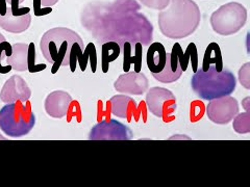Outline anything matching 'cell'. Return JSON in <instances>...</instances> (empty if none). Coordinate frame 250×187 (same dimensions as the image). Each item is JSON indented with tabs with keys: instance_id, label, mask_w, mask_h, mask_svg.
Masks as SVG:
<instances>
[{
	"instance_id": "cell-1",
	"label": "cell",
	"mask_w": 250,
	"mask_h": 187,
	"mask_svg": "<svg viewBox=\"0 0 250 187\" xmlns=\"http://www.w3.org/2000/svg\"><path fill=\"white\" fill-rule=\"evenodd\" d=\"M200 20V10L193 0H170L169 6L159 14L162 34L174 40L191 36Z\"/></svg>"
},
{
	"instance_id": "cell-2",
	"label": "cell",
	"mask_w": 250,
	"mask_h": 187,
	"mask_svg": "<svg viewBox=\"0 0 250 187\" xmlns=\"http://www.w3.org/2000/svg\"><path fill=\"white\" fill-rule=\"evenodd\" d=\"M74 43H78L84 49L83 41L80 35L66 27L52 28L44 34L40 48L45 59L53 65L52 74H56L60 67L69 66V53Z\"/></svg>"
},
{
	"instance_id": "cell-3",
	"label": "cell",
	"mask_w": 250,
	"mask_h": 187,
	"mask_svg": "<svg viewBox=\"0 0 250 187\" xmlns=\"http://www.w3.org/2000/svg\"><path fill=\"white\" fill-rule=\"evenodd\" d=\"M191 85L193 91L202 100H213L229 96L237 87V79L229 70L217 72L215 67L210 66L207 72L197 69L194 73Z\"/></svg>"
},
{
	"instance_id": "cell-4",
	"label": "cell",
	"mask_w": 250,
	"mask_h": 187,
	"mask_svg": "<svg viewBox=\"0 0 250 187\" xmlns=\"http://www.w3.org/2000/svg\"><path fill=\"white\" fill-rule=\"evenodd\" d=\"M35 123L36 116L28 100L25 105L21 101H16L0 109V129L9 136L19 137L28 134L35 127Z\"/></svg>"
},
{
	"instance_id": "cell-5",
	"label": "cell",
	"mask_w": 250,
	"mask_h": 187,
	"mask_svg": "<svg viewBox=\"0 0 250 187\" xmlns=\"http://www.w3.org/2000/svg\"><path fill=\"white\" fill-rule=\"evenodd\" d=\"M247 10L238 2H229L219 7L210 16V25L220 36H231L244 27Z\"/></svg>"
},
{
	"instance_id": "cell-6",
	"label": "cell",
	"mask_w": 250,
	"mask_h": 187,
	"mask_svg": "<svg viewBox=\"0 0 250 187\" xmlns=\"http://www.w3.org/2000/svg\"><path fill=\"white\" fill-rule=\"evenodd\" d=\"M146 105L151 113L166 121V118L175 112L176 98L167 89L151 88L146 95Z\"/></svg>"
},
{
	"instance_id": "cell-7",
	"label": "cell",
	"mask_w": 250,
	"mask_h": 187,
	"mask_svg": "<svg viewBox=\"0 0 250 187\" xmlns=\"http://www.w3.org/2000/svg\"><path fill=\"white\" fill-rule=\"evenodd\" d=\"M207 113L208 118L215 124H229L239 113L238 101L230 96L210 100L207 106Z\"/></svg>"
},
{
	"instance_id": "cell-8",
	"label": "cell",
	"mask_w": 250,
	"mask_h": 187,
	"mask_svg": "<svg viewBox=\"0 0 250 187\" xmlns=\"http://www.w3.org/2000/svg\"><path fill=\"white\" fill-rule=\"evenodd\" d=\"M130 138V129L116 120L98 123L92 128L89 135L91 140H128Z\"/></svg>"
},
{
	"instance_id": "cell-9",
	"label": "cell",
	"mask_w": 250,
	"mask_h": 187,
	"mask_svg": "<svg viewBox=\"0 0 250 187\" xmlns=\"http://www.w3.org/2000/svg\"><path fill=\"white\" fill-rule=\"evenodd\" d=\"M31 96V91L26 81L18 75H13L7 79L0 92V100L4 103H14L16 101L26 102Z\"/></svg>"
},
{
	"instance_id": "cell-10",
	"label": "cell",
	"mask_w": 250,
	"mask_h": 187,
	"mask_svg": "<svg viewBox=\"0 0 250 187\" xmlns=\"http://www.w3.org/2000/svg\"><path fill=\"white\" fill-rule=\"evenodd\" d=\"M149 81L144 73L140 72H126L119 76L114 83V88L117 92L130 94V95H143L148 90Z\"/></svg>"
},
{
	"instance_id": "cell-11",
	"label": "cell",
	"mask_w": 250,
	"mask_h": 187,
	"mask_svg": "<svg viewBox=\"0 0 250 187\" xmlns=\"http://www.w3.org/2000/svg\"><path fill=\"white\" fill-rule=\"evenodd\" d=\"M83 48L78 43H74L71 47V50L69 53V67L71 72H75L76 69V62H80V67L83 72L85 71L87 69L88 60L91 62V69L92 72L95 73L97 69V54H96V48L95 45L92 42L87 45L84 48V51L83 52Z\"/></svg>"
},
{
	"instance_id": "cell-12",
	"label": "cell",
	"mask_w": 250,
	"mask_h": 187,
	"mask_svg": "<svg viewBox=\"0 0 250 187\" xmlns=\"http://www.w3.org/2000/svg\"><path fill=\"white\" fill-rule=\"evenodd\" d=\"M72 98L67 92L56 91L47 96L45 100V111L54 119H62L68 114Z\"/></svg>"
},
{
	"instance_id": "cell-13",
	"label": "cell",
	"mask_w": 250,
	"mask_h": 187,
	"mask_svg": "<svg viewBox=\"0 0 250 187\" xmlns=\"http://www.w3.org/2000/svg\"><path fill=\"white\" fill-rule=\"evenodd\" d=\"M111 108V112L121 119H126L128 122L131 121V116L135 115L138 107L136 101L124 95H117L111 98L109 102H107Z\"/></svg>"
},
{
	"instance_id": "cell-14",
	"label": "cell",
	"mask_w": 250,
	"mask_h": 187,
	"mask_svg": "<svg viewBox=\"0 0 250 187\" xmlns=\"http://www.w3.org/2000/svg\"><path fill=\"white\" fill-rule=\"evenodd\" d=\"M123 71L129 72L130 66L135 65V72L140 73L142 70V57H143V45L137 42L134 45L129 42L123 43Z\"/></svg>"
},
{
	"instance_id": "cell-15",
	"label": "cell",
	"mask_w": 250,
	"mask_h": 187,
	"mask_svg": "<svg viewBox=\"0 0 250 187\" xmlns=\"http://www.w3.org/2000/svg\"><path fill=\"white\" fill-rule=\"evenodd\" d=\"M30 23V13L23 16H13L11 7H7L4 16H0V27L12 34L23 33V31L28 29Z\"/></svg>"
},
{
	"instance_id": "cell-16",
	"label": "cell",
	"mask_w": 250,
	"mask_h": 187,
	"mask_svg": "<svg viewBox=\"0 0 250 187\" xmlns=\"http://www.w3.org/2000/svg\"><path fill=\"white\" fill-rule=\"evenodd\" d=\"M182 74H183V70L181 68V65H179L176 54L173 51H171V53H167L166 64L164 69L160 73L152 74V75L155 79L159 80L160 82L171 83L179 79Z\"/></svg>"
},
{
	"instance_id": "cell-17",
	"label": "cell",
	"mask_w": 250,
	"mask_h": 187,
	"mask_svg": "<svg viewBox=\"0 0 250 187\" xmlns=\"http://www.w3.org/2000/svg\"><path fill=\"white\" fill-rule=\"evenodd\" d=\"M167 58V52L165 47L161 43H152L147 50V67L152 74L160 73L165 67Z\"/></svg>"
},
{
	"instance_id": "cell-18",
	"label": "cell",
	"mask_w": 250,
	"mask_h": 187,
	"mask_svg": "<svg viewBox=\"0 0 250 187\" xmlns=\"http://www.w3.org/2000/svg\"><path fill=\"white\" fill-rule=\"evenodd\" d=\"M172 51H173L176 56L178 58V62L181 65V68L183 70V72L187 71L188 69V65H189V61H192V69L193 72L195 73L197 71L198 69V52H197V48L196 45L194 43H190L189 46L187 47V50L184 53L182 46L179 45V43H175L172 47Z\"/></svg>"
},
{
	"instance_id": "cell-19",
	"label": "cell",
	"mask_w": 250,
	"mask_h": 187,
	"mask_svg": "<svg viewBox=\"0 0 250 187\" xmlns=\"http://www.w3.org/2000/svg\"><path fill=\"white\" fill-rule=\"evenodd\" d=\"M27 54L28 45L25 43H17L12 45V54L6 57V64L11 66L13 70L23 72L27 70Z\"/></svg>"
},
{
	"instance_id": "cell-20",
	"label": "cell",
	"mask_w": 250,
	"mask_h": 187,
	"mask_svg": "<svg viewBox=\"0 0 250 187\" xmlns=\"http://www.w3.org/2000/svg\"><path fill=\"white\" fill-rule=\"evenodd\" d=\"M215 65L217 72H221L223 70V58L221 54V49L217 43H210L206 49L205 56L202 62V71L207 72L208 68Z\"/></svg>"
},
{
	"instance_id": "cell-21",
	"label": "cell",
	"mask_w": 250,
	"mask_h": 187,
	"mask_svg": "<svg viewBox=\"0 0 250 187\" xmlns=\"http://www.w3.org/2000/svg\"><path fill=\"white\" fill-rule=\"evenodd\" d=\"M121 53V46L117 42H106L101 47V64L103 72L107 73L109 64L119 57Z\"/></svg>"
},
{
	"instance_id": "cell-22",
	"label": "cell",
	"mask_w": 250,
	"mask_h": 187,
	"mask_svg": "<svg viewBox=\"0 0 250 187\" xmlns=\"http://www.w3.org/2000/svg\"><path fill=\"white\" fill-rule=\"evenodd\" d=\"M233 129L240 134H246L250 132V114L249 112L238 113L233 118Z\"/></svg>"
},
{
	"instance_id": "cell-23",
	"label": "cell",
	"mask_w": 250,
	"mask_h": 187,
	"mask_svg": "<svg viewBox=\"0 0 250 187\" xmlns=\"http://www.w3.org/2000/svg\"><path fill=\"white\" fill-rule=\"evenodd\" d=\"M36 47L34 43L28 44V54H27V70L30 73H37L43 71L46 69V65H36Z\"/></svg>"
},
{
	"instance_id": "cell-24",
	"label": "cell",
	"mask_w": 250,
	"mask_h": 187,
	"mask_svg": "<svg viewBox=\"0 0 250 187\" xmlns=\"http://www.w3.org/2000/svg\"><path fill=\"white\" fill-rule=\"evenodd\" d=\"M12 54V45L9 42H2L0 43V73L1 74H6L12 71V67L7 65L6 67H3L1 65V60L4 57H9Z\"/></svg>"
},
{
	"instance_id": "cell-25",
	"label": "cell",
	"mask_w": 250,
	"mask_h": 187,
	"mask_svg": "<svg viewBox=\"0 0 250 187\" xmlns=\"http://www.w3.org/2000/svg\"><path fill=\"white\" fill-rule=\"evenodd\" d=\"M206 108L202 102L200 101H195L191 104V112H190V121L191 122H197L202 119L203 114H205Z\"/></svg>"
},
{
	"instance_id": "cell-26",
	"label": "cell",
	"mask_w": 250,
	"mask_h": 187,
	"mask_svg": "<svg viewBox=\"0 0 250 187\" xmlns=\"http://www.w3.org/2000/svg\"><path fill=\"white\" fill-rule=\"evenodd\" d=\"M24 0H6V3L10 4L13 16H23L30 13L29 7H19V4Z\"/></svg>"
},
{
	"instance_id": "cell-27",
	"label": "cell",
	"mask_w": 250,
	"mask_h": 187,
	"mask_svg": "<svg viewBox=\"0 0 250 187\" xmlns=\"http://www.w3.org/2000/svg\"><path fill=\"white\" fill-rule=\"evenodd\" d=\"M239 80L241 84L247 90L250 89V64L247 62L244 66H242L239 71Z\"/></svg>"
},
{
	"instance_id": "cell-28",
	"label": "cell",
	"mask_w": 250,
	"mask_h": 187,
	"mask_svg": "<svg viewBox=\"0 0 250 187\" xmlns=\"http://www.w3.org/2000/svg\"><path fill=\"white\" fill-rule=\"evenodd\" d=\"M141 3L153 10H164L169 5L170 0H140Z\"/></svg>"
},
{
	"instance_id": "cell-29",
	"label": "cell",
	"mask_w": 250,
	"mask_h": 187,
	"mask_svg": "<svg viewBox=\"0 0 250 187\" xmlns=\"http://www.w3.org/2000/svg\"><path fill=\"white\" fill-rule=\"evenodd\" d=\"M58 2L59 0H41V5L44 7H51Z\"/></svg>"
},
{
	"instance_id": "cell-30",
	"label": "cell",
	"mask_w": 250,
	"mask_h": 187,
	"mask_svg": "<svg viewBox=\"0 0 250 187\" xmlns=\"http://www.w3.org/2000/svg\"><path fill=\"white\" fill-rule=\"evenodd\" d=\"M51 12H52L51 7H45V9H41L37 14H35V16H37V17H42V16L48 15V14H50Z\"/></svg>"
},
{
	"instance_id": "cell-31",
	"label": "cell",
	"mask_w": 250,
	"mask_h": 187,
	"mask_svg": "<svg viewBox=\"0 0 250 187\" xmlns=\"http://www.w3.org/2000/svg\"><path fill=\"white\" fill-rule=\"evenodd\" d=\"M7 11L6 0H0V16H4Z\"/></svg>"
},
{
	"instance_id": "cell-32",
	"label": "cell",
	"mask_w": 250,
	"mask_h": 187,
	"mask_svg": "<svg viewBox=\"0 0 250 187\" xmlns=\"http://www.w3.org/2000/svg\"><path fill=\"white\" fill-rule=\"evenodd\" d=\"M34 4V14H37L39 11L41 10V0H34L33 1Z\"/></svg>"
},
{
	"instance_id": "cell-33",
	"label": "cell",
	"mask_w": 250,
	"mask_h": 187,
	"mask_svg": "<svg viewBox=\"0 0 250 187\" xmlns=\"http://www.w3.org/2000/svg\"><path fill=\"white\" fill-rule=\"evenodd\" d=\"M249 102H250V98H249V97L245 98V100L243 101V105H244V107H245V109H246V112H249V107H250Z\"/></svg>"
},
{
	"instance_id": "cell-34",
	"label": "cell",
	"mask_w": 250,
	"mask_h": 187,
	"mask_svg": "<svg viewBox=\"0 0 250 187\" xmlns=\"http://www.w3.org/2000/svg\"><path fill=\"white\" fill-rule=\"evenodd\" d=\"M5 41V37L1 35V34H0V43H2V42H4Z\"/></svg>"
},
{
	"instance_id": "cell-35",
	"label": "cell",
	"mask_w": 250,
	"mask_h": 187,
	"mask_svg": "<svg viewBox=\"0 0 250 187\" xmlns=\"http://www.w3.org/2000/svg\"><path fill=\"white\" fill-rule=\"evenodd\" d=\"M0 139H2V140H4V139H5V137H4V136H2V135H0Z\"/></svg>"
}]
</instances>
